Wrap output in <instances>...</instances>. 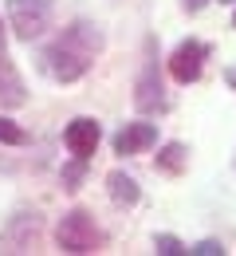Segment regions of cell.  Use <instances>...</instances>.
<instances>
[{
    "instance_id": "cell-12",
    "label": "cell",
    "mask_w": 236,
    "mask_h": 256,
    "mask_svg": "<svg viewBox=\"0 0 236 256\" xmlns=\"http://www.w3.org/2000/svg\"><path fill=\"white\" fill-rule=\"evenodd\" d=\"M185 166H189V150H185L181 142H169V146H162V154H158V170H162V174H173V178H177Z\"/></svg>"
},
{
    "instance_id": "cell-13",
    "label": "cell",
    "mask_w": 236,
    "mask_h": 256,
    "mask_svg": "<svg viewBox=\"0 0 236 256\" xmlns=\"http://www.w3.org/2000/svg\"><path fill=\"white\" fill-rule=\"evenodd\" d=\"M154 248H158V256H185L189 248L177 240V236H169V232H162L158 240H154Z\"/></svg>"
},
{
    "instance_id": "cell-1",
    "label": "cell",
    "mask_w": 236,
    "mask_h": 256,
    "mask_svg": "<svg viewBox=\"0 0 236 256\" xmlns=\"http://www.w3.org/2000/svg\"><path fill=\"white\" fill-rule=\"evenodd\" d=\"M55 240H59L63 252L87 256V252H99L102 248V228L95 224V217L87 209H71V213H63V221L55 228Z\"/></svg>"
},
{
    "instance_id": "cell-14",
    "label": "cell",
    "mask_w": 236,
    "mask_h": 256,
    "mask_svg": "<svg viewBox=\"0 0 236 256\" xmlns=\"http://www.w3.org/2000/svg\"><path fill=\"white\" fill-rule=\"evenodd\" d=\"M0 142H8V146H20V142H24V130L16 126L12 118H0Z\"/></svg>"
},
{
    "instance_id": "cell-3",
    "label": "cell",
    "mask_w": 236,
    "mask_h": 256,
    "mask_svg": "<svg viewBox=\"0 0 236 256\" xmlns=\"http://www.w3.org/2000/svg\"><path fill=\"white\" fill-rule=\"evenodd\" d=\"M51 24V0H8V28L32 44Z\"/></svg>"
},
{
    "instance_id": "cell-4",
    "label": "cell",
    "mask_w": 236,
    "mask_h": 256,
    "mask_svg": "<svg viewBox=\"0 0 236 256\" xmlns=\"http://www.w3.org/2000/svg\"><path fill=\"white\" fill-rule=\"evenodd\" d=\"M205 56H209V48H205V44H197V40L177 44V52L169 56V75H173L177 83H193V79H201Z\"/></svg>"
},
{
    "instance_id": "cell-15",
    "label": "cell",
    "mask_w": 236,
    "mask_h": 256,
    "mask_svg": "<svg viewBox=\"0 0 236 256\" xmlns=\"http://www.w3.org/2000/svg\"><path fill=\"white\" fill-rule=\"evenodd\" d=\"M189 252L193 256H221L225 248H221V240H201V244H193Z\"/></svg>"
},
{
    "instance_id": "cell-8",
    "label": "cell",
    "mask_w": 236,
    "mask_h": 256,
    "mask_svg": "<svg viewBox=\"0 0 236 256\" xmlns=\"http://www.w3.org/2000/svg\"><path fill=\"white\" fill-rule=\"evenodd\" d=\"M24 102H28V87H24L20 71L12 67V60L0 52V106L16 110V106H24Z\"/></svg>"
},
{
    "instance_id": "cell-2",
    "label": "cell",
    "mask_w": 236,
    "mask_h": 256,
    "mask_svg": "<svg viewBox=\"0 0 236 256\" xmlns=\"http://www.w3.org/2000/svg\"><path fill=\"white\" fill-rule=\"evenodd\" d=\"M43 67H47V75H51L55 83H75V79L87 75L91 56H87L83 48H75L71 40H59V44H51V48L43 52Z\"/></svg>"
},
{
    "instance_id": "cell-5",
    "label": "cell",
    "mask_w": 236,
    "mask_h": 256,
    "mask_svg": "<svg viewBox=\"0 0 236 256\" xmlns=\"http://www.w3.org/2000/svg\"><path fill=\"white\" fill-rule=\"evenodd\" d=\"M35 236H39V217L35 213H16L8 232L0 236V252H28Z\"/></svg>"
},
{
    "instance_id": "cell-17",
    "label": "cell",
    "mask_w": 236,
    "mask_h": 256,
    "mask_svg": "<svg viewBox=\"0 0 236 256\" xmlns=\"http://www.w3.org/2000/svg\"><path fill=\"white\" fill-rule=\"evenodd\" d=\"M205 4H209V0H185V8H189V12H201Z\"/></svg>"
},
{
    "instance_id": "cell-16",
    "label": "cell",
    "mask_w": 236,
    "mask_h": 256,
    "mask_svg": "<svg viewBox=\"0 0 236 256\" xmlns=\"http://www.w3.org/2000/svg\"><path fill=\"white\" fill-rule=\"evenodd\" d=\"M63 182H67V190H79V182H83V158H79V166L63 170Z\"/></svg>"
},
{
    "instance_id": "cell-18",
    "label": "cell",
    "mask_w": 236,
    "mask_h": 256,
    "mask_svg": "<svg viewBox=\"0 0 236 256\" xmlns=\"http://www.w3.org/2000/svg\"><path fill=\"white\" fill-rule=\"evenodd\" d=\"M0 52H4V20H0Z\"/></svg>"
},
{
    "instance_id": "cell-6",
    "label": "cell",
    "mask_w": 236,
    "mask_h": 256,
    "mask_svg": "<svg viewBox=\"0 0 236 256\" xmlns=\"http://www.w3.org/2000/svg\"><path fill=\"white\" fill-rule=\"evenodd\" d=\"M102 130L95 118H75V122H67V130H63V142H67V150L75 154V158H91L95 154V146H99Z\"/></svg>"
},
{
    "instance_id": "cell-10",
    "label": "cell",
    "mask_w": 236,
    "mask_h": 256,
    "mask_svg": "<svg viewBox=\"0 0 236 256\" xmlns=\"http://www.w3.org/2000/svg\"><path fill=\"white\" fill-rule=\"evenodd\" d=\"M106 190H110V201H114V205H138V197H142L138 182L130 174H122V170H114V174L106 178Z\"/></svg>"
},
{
    "instance_id": "cell-9",
    "label": "cell",
    "mask_w": 236,
    "mask_h": 256,
    "mask_svg": "<svg viewBox=\"0 0 236 256\" xmlns=\"http://www.w3.org/2000/svg\"><path fill=\"white\" fill-rule=\"evenodd\" d=\"M134 102H138V110H146V114H154V110H162V106H166V95H162V83H158V67H154V64L142 71Z\"/></svg>"
},
{
    "instance_id": "cell-11",
    "label": "cell",
    "mask_w": 236,
    "mask_h": 256,
    "mask_svg": "<svg viewBox=\"0 0 236 256\" xmlns=\"http://www.w3.org/2000/svg\"><path fill=\"white\" fill-rule=\"evenodd\" d=\"M63 40H71L75 48H83L87 56H95V52H102V32L95 28V24H87V20H79V24H71Z\"/></svg>"
},
{
    "instance_id": "cell-19",
    "label": "cell",
    "mask_w": 236,
    "mask_h": 256,
    "mask_svg": "<svg viewBox=\"0 0 236 256\" xmlns=\"http://www.w3.org/2000/svg\"><path fill=\"white\" fill-rule=\"evenodd\" d=\"M229 83H233V87H236V67H233V71H229Z\"/></svg>"
},
{
    "instance_id": "cell-7",
    "label": "cell",
    "mask_w": 236,
    "mask_h": 256,
    "mask_svg": "<svg viewBox=\"0 0 236 256\" xmlns=\"http://www.w3.org/2000/svg\"><path fill=\"white\" fill-rule=\"evenodd\" d=\"M158 142V126L154 122H126L114 134V154H142Z\"/></svg>"
},
{
    "instance_id": "cell-20",
    "label": "cell",
    "mask_w": 236,
    "mask_h": 256,
    "mask_svg": "<svg viewBox=\"0 0 236 256\" xmlns=\"http://www.w3.org/2000/svg\"><path fill=\"white\" fill-rule=\"evenodd\" d=\"M233 24H236V16H233Z\"/></svg>"
}]
</instances>
